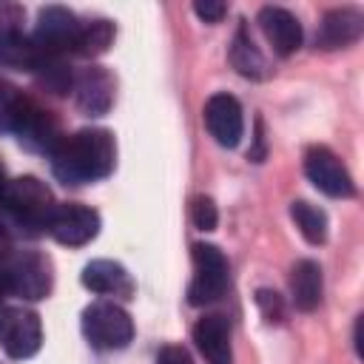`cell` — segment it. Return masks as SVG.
<instances>
[{"label":"cell","instance_id":"cell-13","mask_svg":"<svg viewBox=\"0 0 364 364\" xmlns=\"http://www.w3.org/2000/svg\"><path fill=\"white\" fill-rule=\"evenodd\" d=\"M80 282H82V287H88L91 293H100V296L131 299V293H134L131 273L119 262H111V259H94V262H88L82 267V273H80Z\"/></svg>","mask_w":364,"mask_h":364},{"label":"cell","instance_id":"cell-15","mask_svg":"<svg viewBox=\"0 0 364 364\" xmlns=\"http://www.w3.org/2000/svg\"><path fill=\"white\" fill-rule=\"evenodd\" d=\"M14 134L20 136V142L26 148L40 151V154H51L57 148V142L63 139V134L57 128V119L46 108H40L34 100L28 102V108H26V114H23V119H20Z\"/></svg>","mask_w":364,"mask_h":364},{"label":"cell","instance_id":"cell-21","mask_svg":"<svg viewBox=\"0 0 364 364\" xmlns=\"http://www.w3.org/2000/svg\"><path fill=\"white\" fill-rule=\"evenodd\" d=\"M0 63L11 65V68H26V71H37L43 63V54L37 51V46L31 43V37L17 34L9 40H0Z\"/></svg>","mask_w":364,"mask_h":364},{"label":"cell","instance_id":"cell-22","mask_svg":"<svg viewBox=\"0 0 364 364\" xmlns=\"http://www.w3.org/2000/svg\"><path fill=\"white\" fill-rule=\"evenodd\" d=\"M28 97L23 91H17L9 82H0V134H14L26 108H28Z\"/></svg>","mask_w":364,"mask_h":364},{"label":"cell","instance_id":"cell-19","mask_svg":"<svg viewBox=\"0 0 364 364\" xmlns=\"http://www.w3.org/2000/svg\"><path fill=\"white\" fill-rule=\"evenodd\" d=\"M114 43V23L108 20H91L80 26V34L74 40V54L80 57H100Z\"/></svg>","mask_w":364,"mask_h":364},{"label":"cell","instance_id":"cell-3","mask_svg":"<svg viewBox=\"0 0 364 364\" xmlns=\"http://www.w3.org/2000/svg\"><path fill=\"white\" fill-rule=\"evenodd\" d=\"M82 333L97 350H122L134 338V321L114 301H94L82 310Z\"/></svg>","mask_w":364,"mask_h":364},{"label":"cell","instance_id":"cell-31","mask_svg":"<svg viewBox=\"0 0 364 364\" xmlns=\"http://www.w3.org/2000/svg\"><path fill=\"white\" fill-rule=\"evenodd\" d=\"M9 287H6V279H3V273H0V301H3V293H6Z\"/></svg>","mask_w":364,"mask_h":364},{"label":"cell","instance_id":"cell-25","mask_svg":"<svg viewBox=\"0 0 364 364\" xmlns=\"http://www.w3.org/2000/svg\"><path fill=\"white\" fill-rule=\"evenodd\" d=\"M256 304L262 307V313H264L267 321H279L282 313H284V310H282V296H279L276 290H264V287H262V290L256 293Z\"/></svg>","mask_w":364,"mask_h":364},{"label":"cell","instance_id":"cell-9","mask_svg":"<svg viewBox=\"0 0 364 364\" xmlns=\"http://www.w3.org/2000/svg\"><path fill=\"white\" fill-rule=\"evenodd\" d=\"M60 245H68V247H82L88 245L97 233H100V213L94 208H85V205H77V202H68V205H57L51 219H48V228H46Z\"/></svg>","mask_w":364,"mask_h":364},{"label":"cell","instance_id":"cell-2","mask_svg":"<svg viewBox=\"0 0 364 364\" xmlns=\"http://www.w3.org/2000/svg\"><path fill=\"white\" fill-rule=\"evenodd\" d=\"M0 205L11 213V219H14L17 225L28 228L31 233L46 230V228H48V219H51V213H54V208H57L54 193H51L48 185L40 182L37 176L9 179Z\"/></svg>","mask_w":364,"mask_h":364},{"label":"cell","instance_id":"cell-14","mask_svg":"<svg viewBox=\"0 0 364 364\" xmlns=\"http://www.w3.org/2000/svg\"><path fill=\"white\" fill-rule=\"evenodd\" d=\"M364 31V14L358 9H330L316 31V46L318 48H341L350 46L361 37Z\"/></svg>","mask_w":364,"mask_h":364},{"label":"cell","instance_id":"cell-7","mask_svg":"<svg viewBox=\"0 0 364 364\" xmlns=\"http://www.w3.org/2000/svg\"><path fill=\"white\" fill-rule=\"evenodd\" d=\"M80 26L82 23L74 17V11H68L63 6H46V9H40L37 28L31 34V43L37 46V51L43 54V60L63 57V54L74 51V40L80 34Z\"/></svg>","mask_w":364,"mask_h":364},{"label":"cell","instance_id":"cell-18","mask_svg":"<svg viewBox=\"0 0 364 364\" xmlns=\"http://www.w3.org/2000/svg\"><path fill=\"white\" fill-rule=\"evenodd\" d=\"M230 65H233L242 77H247V80H262V77H267V63H264V57L259 54L256 43L250 40V34H247L245 26H239V31H236V37H233V46H230Z\"/></svg>","mask_w":364,"mask_h":364},{"label":"cell","instance_id":"cell-16","mask_svg":"<svg viewBox=\"0 0 364 364\" xmlns=\"http://www.w3.org/2000/svg\"><path fill=\"white\" fill-rule=\"evenodd\" d=\"M193 341L208 364H230V327L222 316H205L193 324Z\"/></svg>","mask_w":364,"mask_h":364},{"label":"cell","instance_id":"cell-11","mask_svg":"<svg viewBox=\"0 0 364 364\" xmlns=\"http://www.w3.org/2000/svg\"><path fill=\"white\" fill-rule=\"evenodd\" d=\"M205 125L222 148H236L245 134V117L239 100L230 94H213L205 102Z\"/></svg>","mask_w":364,"mask_h":364},{"label":"cell","instance_id":"cell-30","mask_svg":"<svg viewBox=\"0 0 364 364\" xmlns=\"http://www.w3.org/2000/svg\"><path fill=\"white\" fill-rule=\"evenodd\" d=\"M6 185H9V179H6V171H3V165H0V202H3V193H6Z\"/></svg>","mask_w":364,"mask_h":364},{"label":"cell","instance_id":"cell-6","mask_svg":"<svg viewBox=\"0 0 364 364\" xmlns=\"http://www.w3.org/2000/svg\"><path fill=\"white\" fill-rule=\"evenodd\" d=\"M43 344L40 316L28 307H3L0 310V347L9 358H31Z\"/></svg>","mask_w":364,"mask_h":364},{"label":"cell","instance_id":"cell-4","mask_svg":"<svg viewBox=\"0 0 364 364\" xmlns=\"http://www.w3.org/2000/svg\"><path fill=\"white\" fill-rule=\"evenodd\" d=\"M3 279H6L9 293H14L20 299H28V301H37V299H46L51 293L54 273H51L48 256H43L37 250H23L17 256L14 253L9 256Z\"/></svg>","mask_w":364,"mask_h":364},{"label":"cell","instance_id":"cell-10","mask_svg":"<svg viewBox=\"0 0 364 364\" xmlns=\"http://www.w3.org/2000/svg\"><path fill=\"white\" fill-rule=\"evenodd\" d=\"M71 91L77 108L88 117H102L114 105V77L102 65H88L80 74H74Z\"/></svg>","mask_w":364,"mask_h":364},{"label":"cell","instance_id":"cell-24","mask_svg":"<svg viewBox=\"0 0 364 364\" xmlns=\"http://www.w3.org/2000/svg\"><path fill=\"white\" fill-rule=\"evenodd\" d=\"M191 219H193V225H196L199 230H213L216 222H219V210H216L213 199L196 196L193 205H191Z\"/></svg>","mask_w":364,"mask_h":364},{"label":"cell","instance_id":"cell-27","mask_svg":"<svg viewBox=\"0 0 364 364\" xmlns=\"http://www.w3.org/2000/svg\"><path fill=\"white\" fill-rule=\"evenodd\" d=\"M156 364H193V361H191V355H188L185 347L168 344V347H162V350L156 353Z\"/></svg>","mask_w":364,"mask_h":364},{"label":"cell","instance_id":"cell-8","mask_svg":"<svg viewBox=\"0 0 364 364\" xmlns=\"http://www.w3.org/2000/svg\"><path fill=\"white\" fill-rule=\"evenodd\" d=\"M304 173L307 179L327 196L333 199H347L355 193V182L350 176V171L344 168V162L324 145H313L304 154Z\"/></svg>","mask_w":364,"mask_h":364},{"label":"cell","instance_id":"cell-17","mask_svg":"<svg viewBox=\"0 0 364 364\" xmlns=\"http://www.w3.org/2000/svg\"><path fill=\"white\" fill-rule=\"evenodd\" d=\"M321 290H324L321 267L313 259L296 262L293 270H290V296H293V304L299 310L310 313V310H316L321 304Z\"/></svg>","mask_w":364,"mask_h":364},{"label":"cell","instance_id":"cell-20","mask_svg":"<svg viewBox=\"0 0 364 364\" xmlns=\"http://www.w3.org/2000/svg\"><path fill=\"white\" fill-rule=\"evenodd\" d=\"M290 216L296 222V228L301 230V236L310 242V245H324L327 239V213L304 199H296L290 202Z\"/></svg>","mask_w":364,"mask_h":364},{"label":"cell","instance_id":"cell-28","mask_svg":"<svg viewBox=\"0 0 364 364\" xmlns=\"http://www.w3.org/2000/svg\"><path fill=\"white\" fill-rule=\"evenodd\" d=\"M11 250H14V245H11V233L0 225V262H9Z\"/></svg>","mask_w":364,"mask_h":364},{"label":"cell","instance_id":"cell-29","mask_svg":"<svg viewBox=\"0 0 364 364\" xmlns=\"http://www.w3.org/2000/svg\"><path fill=\"white\" fill-rule=\"evenodd\" d=\"M361 324H364V316L355 318V333H353V338H355L353 344H355V353H358V355H364V350H361Z\"/></svg>","mask_w":364,"mask_h":364},{"label":"cell","instance_id":"cell-5","mask_svg":"<svg viewBox=\"0 0 364 364\" xmlns=\"http://www.w3.org/2000/svg\"><path fill=\"white\" fill-rule=\"evenodd\" d=\"M193 279L188 284V301L193 307H205L216 301L228 287V259L216 245L199 242L193 245Z\"/></svg>","mask_w":364,"mask_h":364},{"label":"cell","instance_id":"cell-12","mask_svg":"<svg viewBox=\"0 0 364 364\" xmlns=\"http://www.w3.org/2000/svg\"><path fill=\"white\" fill-rule=\"evenodd\" d=\"M259 26L279 57H290L301 46V23L282 6H264L259 11Z\"/></svg>","mask_w":364,"mask_h":364},{"label":"cell","instance_id":"cell-26","mask_svg":"<svg viewBox=\"0 0 364 364\" xmlns=\"http://www.w3.org/2000/svg\"><path fill=\"white\" fill-rule=\"evenodd\" d=\"M193 14L205 23H219L228 14V6L222 0H196L193 3Z\"/></svg>","mask_w":364,"mask_h":364},{"label":"cell","instance_id":"cell-23","mask_svg":"<svg viewBox=\"0 0 364 364\" xmlns=\"http://www.w3.org/2000/svg\"><path fill=\"white\" fill-rule=\"evenodd\" d=\"M23 20H26V9L17 3H0V40L17 37L23 34Z\"/></svg>","mask_w":364,"mask_h":364},{"label":"cell","instance_id":"cell-1","mask_svg":"<svg viewBox=\"0 0 364 364\" xmlns=\"http://www.w3.org/2000/svg\"><path fill=\"white\" fill-rule=\"evenodd\" d=\"M51 171L65 185H85L105 179L117 165V142L105 128H82L71 136H63L48 154Z\"/></svg>","mask_w":364,"mask_h":364}]
</instances>
